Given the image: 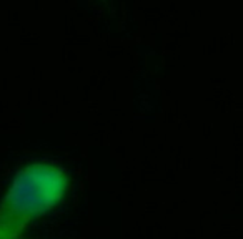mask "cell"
Instances as JSON below:
<instances>
[{"instance_id": "cell-1", "label": "cell", "mask_w": 243, "mask_h": 239, "mask_svg": "<svg viewBox=\"0 0 243 239\" xmlns=\"http://www.w3.org/2000/svg\"><path fill=\"white\" fill-rule=\"evenodd\" d=\"M70 176L54 161L37 159L13 175L0 201V239H22L25 227L63 203Z\"/></svg>"}]
</instances>
